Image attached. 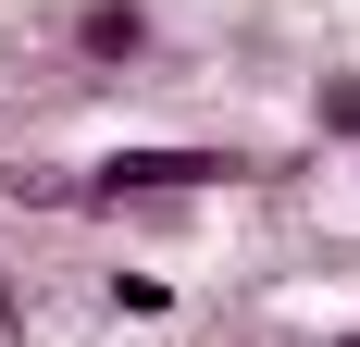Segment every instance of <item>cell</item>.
<instances>
[{
  "label": "cell",
  "mask_w": 360,
  "mask_h": 347,
  "mask_svg": "<svg viewBox=\"0 0 360 347\" xmlns=\"http://www.w3.org/2000/svg\"><path fill=\"white\" fill-rule=\"evenodd\" d=\"M224 174H249V162H224V149H112L100 199H186V186H224Z\"/></svg>",
  "instance_id": "cell-1"
},
{
  "label": "cell",
  "mask_w": 360,
  "mask_h": 347,
  "mask_svg": "<svg viewBox=\"0 0 360 347\" xmlns=\"http://www.w3.org/2000/svg\"><path fill=\"white\" fill-rule=\"evenodd\" d=\"M335 347H360V335H335Z\"/></svg>",
  "instance_id": "cell-4"
},
{
  "label": "cell",
  "mask_w": 360,
  "mask_h": 347,
  "mask_svg": "<svg viewBox=\"0 0 360 347\" xmlns=\"http://www.w3.org/2000/svg\"><path fill=\"white\" fill-rule=\"evenodd\" d=\"M75 37H87L100 63H124V50L149 37V13H137V0H87V25H75Z\"/></svg>",
  "instance_id": "cell-2"
},
{
  "label": "cell",
  "mask_w": 360,
  "mask_h": 347,
  "mask_svg": "<svg viewBox=\"0 0 360 347\" xmlns=\"http://www.w3.org/2000/svg\"><path fill=\"white\" fill-rule=\"evenodd\" d=\"M323 124H335V137H360V74H323Z\"/></svg>",
  "instance_id": "cell-3"
}]
</instances>
